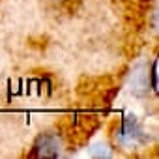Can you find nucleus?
Wrapping results in <instances>:
<instances>
[{
    "instance_id": "nucleus-1",
    "label": "nucleus",
    "mask_w": 159,
    "mask_h": 159,
    "mask_svg": "<svg viewBox=\"0 0 159 159\" xmlns=\"http://www.w3.org/2000/svg\"><path fill=\"white\" fill-rule=\"evenodd\" d=\"M62 152V140L54 131L41 133L32 144V157H58Z\"/></svg>"
},
{
    "instance_id": "nucleus-2",
    "label": "nucleus",
    "mask_w": 159,
    "mask_h": 159,
    "mask_svg": "<svg viewBox=\"0 0 159 159\" xmlns=\"http://www.w3.org/2000/svg\"><path fill=\"white\" fill-rule=\"evenodd\" d=\"M118 137H120V140L125 144V142H135L139 137H140V127H139V124H137V120L135 118H125L124 122H122V125H120V129H118Z\"/></svg>"
},
{
    "instance_id": "nucleus-3",
    "label": "nucleus",
    "mask_w": 159,
    "mask_h": 159,
    "mask_svg": "<svg viewBox=\"0 0 159 159\" xmlns=\"http://www.w3.org/2000/svg\"><path fill=\"white\" fill-rule=\"evenodd\" d=\"M52 2H66V0H52Z\"/></svg>"
}]
</instances>
